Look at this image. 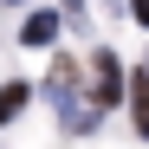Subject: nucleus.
I'll list each match as a JSON object with an SVG mask.
<instances>
[{"instance_id":"nucleus-1","label":"nucleus","mask_w":149,"mask_h":149,"mask_svg":"<svg viewBox=\"0 0 149 149\" xmlns=\"http://www.w3.org/2000/svg\"><path fill=\"white\" fill-rule=\"evenodd\" d=\"M123 97V65H117V52H91V104L104 110V104H117Z\"/></svg>"},{"instance_id":"nucleus-2","label":"nucleus","mask_w":149,"mask_h":149,"mask_svg":"<svg viewBox=\"0 0 149 149\" xmlns=\"http://www.w3.org/2000/svg\"><path fill=\"white\" fill-rule=\"evenodd\" d=\"M26 97H33V84H26V78H13L7 91H0V123H13L19 110H26Z\"/></svg>"},{"instance_id":"nucleus-3","label":"nucleus","mask_w":149,"mask_h":149,"mask_svg":"<svg viewBox=\"0 0 149 149\" xmlns=\"http://www.w3.org/2000/svg\"><path fill=\"white\" fill-rule=\"evenodd\" d=\"M19 39H26V45H52V39H58V13H33Z\"/></svg>"},{"instance_id":"nucleus-4","label":"nucleus","mask_w":149,"mask_h":149,"mask_svg":"<svg viewBox=\"0 0 149 149\" xmlns=\"http://www.w3.org/2000/svg\"><path fill=\"white\" fill-rule=\"evenodd\" d=\"M130 110H136V130L149 136V71H143L136 84H130Z\"/></svg>"},{"instance_id":"nucleus-5","label":"nucleus","mask_w":149,"mask_h":149,"mask_svg":"<svg viewBox=\"0 0 149 149\" xmlns=\"http://www.w3.org/2000/svg\"><path fill=\"white\" fill-rule=\"evenodd\" d=\"M136 19H143V26H149V0H136Z\"/></svg>"}]
</instances>
